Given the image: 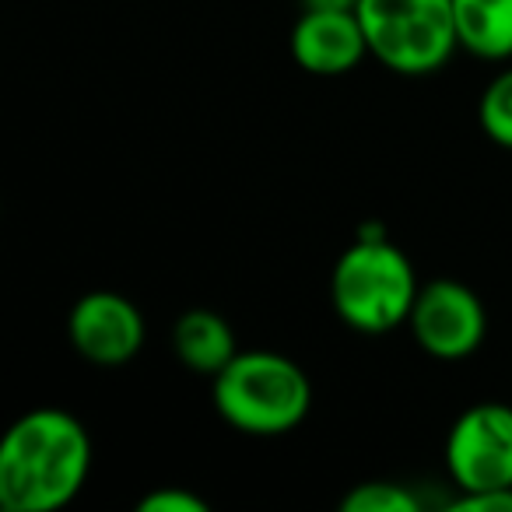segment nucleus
<instances>
[{"label":"nucleus","mask_w":512,"mask_h":512,"mask_svg":"<svg viewBox=\"0 0 512 512\" xmlns=\"http://www.w3.org/2000/svg\"><path fill=\"white\" fill-rule=\"evenodd\" d=\"M92 435L60 407L22 414L0 442V505L8 512H60L92 474Z\"/></svg>","instance_id":"f257e3e1"},{"label":"nucleus","mask_w":512,"mask_h":512,"mask_svg":"<svg viewBox=\"0 0 512 512\" xmlns=\"http://www.w3.org/2000/svg\"><path fill=\"white\" fill-rule=\"evenodd\" d=\"M418 288L411 260L393 246L383 225L358 228V239L337 256L330 274V302L341 323L372 337L407 327Z\"/></svg>","instance_id":"f03ea898"},{"label":"nucleus","mask_w":512,"mask_h":512,"mask_svg":"<svg viewBox=\"0 0 512 512\" xmlns=\"http://www.w3.org/2000/svg\"><path fill=\"white\" fill-rule=\"evenodd\" d=\"M214 411L242 435L274 439L288 435L309 418L313 383L281 351H239L218 376L211 379Z\"/></svg>","instance_id":"7ed1b4c3"},{"label":"nucleus","mask_w":512,"mask_h":512,"mask_svg":"<svg viewBox=\"0 0 512 512\" xmlns=\"http://www.w3.org/2000/svg\"><path fill=\"white\" fill-rule=\"evenodd\" d=\"M369 57L400 78H428L460 50L453 0H358Z\"/></svg>","instance_id":"20e7f679"},{"label":"nucleus","mask_w":512,"mask_h":512,"mask_svg":"<svg viewBox=\"0 0 512 512\" xmlns=\"http://www.w3.org/2000/svg\"><path fill=\"white\" fill-rule=\"evenodd\" d=\"M442 460L456 491L512 488V407L495 400L467 407L449 428Z\"/></svg>","instance_id":"39448f33"},{"label":"nucleus","mask_w":512,"mask_h":512,"mask_svg":"<svg viewBox=\"0 0 512 512\" xmlns=\"http://www.w3.org/2000/svg\"><path fill=\"white\" fill-rule=\"evenodd\" d=\"M407 330L425 355L439 358V362H463L484 344L488 313L470 285L453 278H435L418 288Z\"/></svg>","instance_id":"423d86ee"},{"label":"nucleus","mask_w":512,"mask_h":512,"mask_svg":"<svg viewBox=\"0 0 512 512\" xmlns=\"http://www.w3.org/2000/svg\"><path fill=\"white\" fill-rule=\"evenodd\" d=\"M67 337L71 348L92 365H127L141 355L144 313L120 292H88L74 302L67 316Z\"/></svg>","instance_id":"0eeeda50"},{"label":"nucleus","mask_w":512,"mask_h":512,"mask_svg":"<svg viewBox=\"0 0 512 512\" xmlns=\"http://www.w3.org/2000/svg\"><path fill=\"white\" fill-rule=\"evenodd\" d=\"M369 57L358 11L306 8L292 29V60L316 78H337L355 71Z\"/></svg>","instance_id":"6e6552de"},{"label":"nucleus","mask_w":512,"mask_h":512,"mask_svg":"<svg viewBox=\"0 0 512 512\" xmlns=\"http://www.w3.org/2000/svg\"><path fill=\"white\" fill-rule=\"evenodd\" d=\"M172 351L197 376H218L235 355V330L214 309H186L172 327Z\"/></svg>","instance_id":"1a4fd4ad"},{"label":"nucleus","mask_w":512,"mask_h":512,"mask_svg":"<svg viewBox=\"0 0 512 512\" xmlns=\"http://www.w3.org/2000/svg\"><path fill=\"white\" fill-rule=\"evenodd\" d=\"M460 50L477 60H512V0H453Z\"/></svg>","instance_id":"9d476101"},{"label":"nucleus","mask_w":512,"mask_h":512,"mask_svg":"<svg viewBox=\"0 0 512 512\" xmlns=\"http://www.w3.org/2000/svg\"><path fill=\"white\" fill-rule=\"evenodd\" d=\"M477 120H481V130L491 144L512 151V67L498 71L488 81L481 102H477Z\"/></svg>","instance_id":"9b49d317"},{"label":"nucleus","mask_w":512,"mask_h":512,"mask_svg":"<svg viewBox=\"0 0 512 512\" xmlns=\"http://www.w3.org/2000/svg\"><path fill=\"white\" fill-rule=\"evenodd\" d=\"M341 512H421V498L397 481H365L341 498Z\"/></svg>","instance_id":"f8f14e48"},{"label":"nucleus","mask_w":512,"mask_h":512,"mask_svg":"<svg viewBox=\"0 0 512 512\" xmlns=\"http://www.w3.org/2000/svg\"><path fill=\"white\" fill-rule=\"evenodd\" d=\"M137 512H207V502L186 488H155L137 502Z\"/></svg>","instance_id":"ddd939ff"},{"label":"nucleus","mask_w":512,"mask_h":512,"mask_svg":"<svg viewBox=\"0 0 512 512\" xmlns=\"http://www.w3.org/2000/svg\"><path fill=\"white\" fill-rule=\"evenodd\" d=\"M512 512V488H484V491H456L446 502V512Z\"/></svg>","instance_id":"4468645a"},{"label":"nucleus","mask_w":512,"mask_h":512,"mask_svg":"<svg viewBox=\"0 0 512 512\" xmlns=\"http://www.w3.org/2000/svg\"><path fill=\"white\" fill-rule=\"evenodd\" d=\"M302 8H313V11H355L358 0H302Z\"/></svg>","instance_id":"2eb2a0df"}]
</instances>
